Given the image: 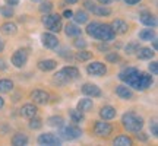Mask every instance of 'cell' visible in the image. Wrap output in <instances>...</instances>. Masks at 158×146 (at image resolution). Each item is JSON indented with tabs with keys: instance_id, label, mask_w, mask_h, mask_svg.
Segmentation results:
<instances>
[{
	"instance_id": "6da1fadb",
	"label": "cell",
	"mask_w": 158,
	"mask_h": 146,
	"mask_svg": "<svg viewBox=\"0 0 158 146\" xmlns=\"http://www.w3.org/2000/svg\"><path fill=\"white\" fill-rule=\"evenodd\" d=\"M118 79L136 91H147L152 85V75L141 72L136 67H127L118 73Z\"/></svg>"
},
{
	"instance_id": "7a4b0ae2",
	"label": "cell",
	"mask_w": 158,
	"mask_h": 146,
	"mask_svg": "<svg viewBox=\"0 0 158 146\" xmlns=\"http://www.w3.org/2000/svg\"><path fill=\"white\" fill-rule=\"evenodd\" d=\"M86 34L92 37V38L95 39H100L101 43H110V41H113L116 38V34H114L113 28H111V25H108V23H101V22H89L86 25Z\"/></svg>"
},
{
	"instance_id": "3957f363",
	"label": "cell",
	"mask_w": 158,
	"mask_h": 146,
	"mask_svg": "<svg viewBox=\"0 0 158 146\" xmlns=\"http://www.w3.org/2000/svg\"><path fill=\"white\" fill-rule=\"evenodd\" d=\"M122 124H123V127L127 132L136 133V132L142 130V127H143V118L133 111L124 112L122 116Z\"/></svg>"
},
{
	"instance_id": "277c9868",
	"label": "cell",
	"mask_w": 158,
	"mask_h": 146,
	"mask_svg": "<svg viewBox=\"0 0 158 146\" xmlns=\"http://www.w3.org/2000/svg\"><path fill=\"white\" fill-rule=\"evenodd\" d=\"M43 25L45 29H48L50 32H60L63 28L62 25V16L59 13H45L43 16Z\"/></svg>"
},
{
	"instance_id": "5b68a950",
	"label": "cell",
	"mask_w": 158,
	"mask_h": 146,
	"mask_svg": "<svg viewBox=\"0 0 158 146\" xmlns=\"http://www.w3.org/2000/svg\"><path fill=\"white\" fill-rule=\"evenodd\" d=\"M82 136V129H79L78 126H64L63 124L60 127V139L62 140H75V139H79Z\"/></svg>"
},
{
	"instance_id": "8992f818",
	"label": "cell",
	"mask_w": 158,
	"mask_h": 146,
	"mask_svg": "<svg viewBox=\"0 0 158 146\" xmlns=\"http://www.w3.org/2000/svg\"><path fill=\"white\" fill-rule=\"evenodd\" d=\"M111 133H113V126L108 121H106V120L95 121V124H94V135L97 137H108Z\"/></svg>"
},
{
	"instance_id": "52a82bcc",
	"label": "cell",
	"mask_w": 158,
	"mask_h": 146,
	"mask_svg": "<svg viewBox=\"0 0 158 146\" xmlns=\"http://www.w3.org/2000/svg\"><path fill=\"white\" fill-rule=\"evenodd\" d=\"M28 57L29 53L27 48H19V50H16L12 54V64L18 69H22L28 62Z\"/></svg>"
},
{
	"instance_id": "ba28073f",
	"label": "cell",
	"mask_w": 158,
	"mask_h": 146,
	"mask_svg": "<svg viewBox=\"0 0 158 146\" xmlns=\"http://www.w3.org/2000/svg\"><path fill=\"white\" fill-rule=\"evenodd\" d=\"M38 145H43V146H59L62 145V139L56 136L54 133H43V135L38 136Z\"/></svg>"
},
{
	"instance_id": "9c48e42d",
	"label": "cell",
	"mask_w": 158,
	"mask_h": 146,
	"mask_svg": "<svg viewBox=\"0 0 158 146\" xmlns=\"http://www.w3.org/2000/svg\"><path fill=\"white\" fill-rule=\"evenodd\" d=\"M86 73L89 76H104L107 73V67L102 62H92L86 66Z\"/></svg>"
},
{
	"instance_id": "30bf717a",
	"label": "cell",
	"mask_w": 158,
	"mask_h": 146,
	"mask_svg": "<svg viewBox=\"0 0 158 146\" xmlns=\"http://www.w3.org/2000/svg\"><path fill=\"white\" fill-rule=\"evenodd\" d=\"M31 99L37 105H44L50 102V94L44 89H34L31 92Z\"/></svg>"
},
{
	"instance_id": "8fae6325",
	"label": "cell",
	"mask_w": 158,
	"mask_h": 146,
	"mask_svg": "<svg viewBox=\"0 0 158 146\" xmlns=\"http://www.w3.org/2000/svg\"><path fill=\"white\" fill-rule=\"evenodd\" d=\"M41 43H43V45H44L45 48L54 50V48H57V45H59V38L54 35V32H44V34L41 35Z\"/></svg>"
},
{
	"instance_id": "7c38bea8",
	"label": "cell",
	"mask_w": 158,
	"mask_h": 146,
	"mask_svg": "<svg viewBox=\"0 0 158 146\" xmlns=\"http://www.w3.org/2000/svg\"><path fill=\"white\" fill-rule=\"evenodd\" d=\"M81 91L85 96H89V98H98V96L102 95V91L95 83H84Z\"/></svg>"
},
{
	"instance_id": "4fadbf2b",
	"label": "cell",
	"mask_w": 158,
	"mask_h": 146,
	"mask_svg": "<svg viewBox=\"0 0 158 146\" xmlns=\"http://www.w3.org/2000/svg\"><path fill=\"white\" fill-rule=\"evenodd\" d=\"M110 25H111V28H113L116 35H124L129 31V25H127V22L123 21V19H114Z\"/></svg>"
},
{
	"instance_id": "5bb4252c",
	"label": "cell",
	"mask_w": 158,
	"mask_h": 146,
	"mask_svg": "<svg viewBox=\"0 0 158 146\" xmlns=\"http://www.w3.org/2000/svg\"><path fill=\"white\" fill-rule=\"evenodd\" d=\"M37 112H38V108H37V105H35V104H31V102H28V104H23L22 107H21V110H19L21 117L28 118V120L31 117L37 116Z\"/></svg>"
},
{
	"instance_id": "9a60e30c",
	"label": "cell",
	"mask_w": 158,
	"mask_h": 146,
	"mask_svg": "<svg viewBox=\"0 0 158 146\" xmlns=\"http://www.w3.org/2000/svg\"><path fill=\"white\" fill-rule=\"evenodd\" d=\"M60 72H62V75L66 78V80L68 82H72V80H76V79L79 78V69L75 67V66H64L63 69H60Z\"/></svg>"
},
{
	"instance_id": "2e32d148",
	"label": "cell",
	"mask_w": 158,
	"mask_h": 146,
	"mask_svg": "<svg viewBox=\"0 0 158 146\" xmlns=\"http://www.w3.org/2000/svg\"><path fill=\"white\" fill-rule=\"evenodd\" d=\"M139 19H141V22L145 26H149V28H155L157 26V18L151 12H147V10L142 12L141 15H139Z\"/></svg>"
},
{
	"instance_id": "e0dca14e",
	"label": "cell",
	"mask_w": 158,
	"mask_h": 146,
	"mask_svg": "<svg viewBox=\"0 0 158 146\" xmlns=\"http://www.w3.org/2000/svg\"><path fill=\"white\" fill-rule=\"evenodd\" d=\"M116 95L118 96V98H122V99H132L133 98V92H132V89H130L127 85H118V86H116Z\"/></svg>"
},
{
	"instance_id": "ac0fdd59",
	"label": "cell",
	"mask_w": 158,
	"mask_h": 146,
	"mask_svg": "<svg viewBox=\"0 0 158 146\" xmlns=\"http://www.w3.org/2000/svg\"><path fill=\"white\" fill-rule=\"evenodd\" d=\"M37 66H38L41 72H51V70H54L57 67V62L53 60V59H45V60H40L37 63Z\"/></svg>"
},
{
	"instance_id": "d6986e66",
	"label": "cell",
	"mask_w": 158,
	"mask_h": 146,
	"mask_svg": "<svg viewBox=\"0 0 158 146\" xmlns=\"http://www.w3.org/2000/svg\"><path fill=\"white\" fill-rule=\"evenodd\" d=\"M116 114H117V111H116V108L111 107V105H104V107H101V110H100V117H101L102 120H106V121L113 120V118L116 117Z\"/></svg>"
},
{
	"instance_id": "ffe728a7",
	"label": "cell",
	"mask_w": 158,
	"mask_h": 146,
	"mask_svg": "<svg viewBox=\"0 0 158 146\" xmlns=\"http://www.w3.org/2000/svg\"><path fill=\"white\" fill-rule=\"evenodd\" d=\"M154 56H155V51L151 50L149 47H139L136 51V57L139 60H151Z\"/></svg>"
},
{
	"instance_id": "44dd1931",
	"label": "cell",
	"mask_w": 158,
	"mask_h": 146,
	"mask_svg": "<svg viewBox=\"0 0 158 146\" xmlns=\"http://www.w3.org/2000/svg\"><path fill=\"white\" fill-rule=\"evenodd\" d=\"M0 31H2V34L3 35L10 37V35H15L18 32V26H16V23H13V22H5L3 25H2Z\"/></svg>"
},
{
	"instance_id": "7402d4cb",
	"label": "cell",
	"mask_w": 158,
	"mask_h": 146,
	"mask_svg": "<svg viewBox=\"0 0 158 146\" xmlns=\"http://www.w3.org/2000/svg\"><path fill=\"white\" fill-rule=\"evenodd\" d=\"M72 19L75 21V23H76V25H84V23H88L89 16H88V13H86L85 10H78V12H73V16H72Z\"/></svg>"
},
{
	"instance_id": "603a6c76",
	"label": "cell",
	"mask_w": 158,
	"mask_h": 146,
	"mask_svg": "<svg viewBox=\"0 0 158 146\" xmlns=\"http://www.w3.org/2000/svg\"><path fill=\"white\" fill-rule=\"evenodd\" d=\"M64 34L68 35V37L75 38V37H79V35L82 34V31H81V28H79L76 23H68L64 26Z\"/></svg>"
},
{
	"instance_id": "cb8c5ba5",
	"label": "cell",
	"mask_w": 158,
	"mask_h": 146,
	"mask_svg": "<svg viewBox=\"0 0 158 146\" xmlns=\"http://www.w3.org/2000/svg\"><path fill=\"white\" fill-rule=\"evenodd\" d=\"M92 107H94V102H92L91 98H82V99L78 102V107L76 108L82 112H88L92 110Z\"/></svg>"
},
{
	"instance_id": "d4e9b609",
	"label": "cell",
	"mask_w": 158,
	"mask_h": 146,
	"mask_svg": "<svg viewBox=\"0 0 158 146\" xmlns=\"http://www.w3.org/2000/svg\"><path fill=\"white\" fill-rule=\"evenodd\" d=\"M28 136L23 135V133H16V135H13V137H12V145L13 146H25L28 145Z\"/></svg>"
},
{
	"instance_id": "484cf974",
	"label": "cell",
	"mask_w": 158,
	"mask_h": 146,
	"mask_svg": "<svg viewBox=\"0 0 158 146\" xmlns=\"http://www.w3.org/2000/svg\"><path fill=\"white\" fill-rule=\"evenodd\" d=\"M113 143L116 146H132L133 145V139L126 135H120V136H117V137H114Z\"/></svg>"
},
{
	"instance_id": "4316f807",
	"label": "cell",
	"mask_w": 158,
	"mask_h": 146,
	"mask_svg": "<svg viewBox=\"0 0 158 146\" xmlns=\"http://www.w3.org/2000/svg\"><path fill=\"white\" fill-rule=\"evenodd\" d=\"M155 38V31H154V28H149V26H147V28H143L142 31H139V39L141 41H151V39Z\"/></svg>"
},
{
	"instance_id": "83f0119b",
	"label": "cell",
	"mask_w": 158,
	"mask_h": 146,
	"mask_svg": "<svg viewBox=\"0 0 158 146\" xmlns=\"http://www.w3.org/2000/svg\"><path fill=\"white\" fill-rule=\"evenodd\" d=\"M69 117H70V120H72V121H73L75 124L84 123V121H85L84 112L79 111L78 108H75V110H70V111H69Z\"/></svg>"
},
{
	"instance_id": "f1b7e54d",
	"label": "cell",
	"mask_w": 158,
	"mask_h": 146,
	"mask_svg": "<svg viewBox=\"0 0 158 146\" xmlns=\"http://www.w3.org/2000/svg\"><path fill=\"white\" fill-rule=\"evenodd\" d=\"M91 59H92V53H91V51H86L85 48L79 50L78 53L75 54V60H76V62H81V63L88 62V60H91Z\"/></svg>"
},
{
	"instance_id": "f546056e",
	"label": "cell",
	"mask_w": 158,
	"mask_h": 146,
	"mask_svg": "<svg viewBox=\"0 0 158 146\" xmlns=\"http://www.w3.org/2000/svg\"><path fill=\"white\" fill-rule=\"evenodd\" d=\"M13 89V82L10 79H0V94H9Z\"/></svg>"
},
{
	"instance_id": "4dcf8cb0",
	"label": "cell",
	"mask_w": 158,
	"mask_h": 146,
	"mask_svg": "<svg viewBox=\"0 0 158 146\" xmlns=\"http://www.w3.org/2000/svg\"><path fill=\"white\" fill-rule=\"evenodd\" d=\"M91 13H94L97 16H110V15H111V9L107 7V6L101 5V6H95L94 10L91 12Z\"/></svg>"
},
{
	"instance_id": "1f68e13d",
	"label": "cell",
	"mask_w": 158,
	"mask_h": 146,
	"mask_svg": "<svg viewBox=\"0 0 158 146\" xmlns=\"http://www.w3.org/2000/svg\"><path fill=\"white\" fill-rule=\"evenodd\" d=\"M47 124L51 126V127L60 129L63 124H64V120H63V117H60V116H51V117H48V120H47Z\"/></svg>"
},
{
	"instance_id": "d6a6232c",
	"label": "cell",
	"mask_w": 158,
	"mask_h": 146,
	"mask_svg": "<svg viewBox=\"0 0 158 146\" xmlns=\"http://www.w3.org/2000/svg\"><path fill=\"white\" fill-rule=\"evenodd\" d=\"M29 129L31 130H40L41 127H43V120L40 117H37V116H34V117L29 118Z\"/></svg>"
},
{
	"instance_id": "836d02e7",
	"label": "cell",
	"mask_w": 158,
	"mask_h": 146,
	"mask_svg": "<svg viewBox=\"0 0 158 146\" xmlns=\"http://www.w3.org/2000/svg\"><path fill=\"white\" fill-rule=\"evenodd\" d=\"M0 15L3 18H6V19H10L13 15H15V12H13V7L12 6H0Z\"/></svg>"
},
{
	"instance_id": "e575fe53",
	"label": "cell",
	"mask_w": 158,
	"mask_h": 146,
	"mask_svg": "<svg viewBox=\"0 0 158 146\" xmlns=\"http://www.w3.org/2000/svg\"><path fill=\"white\" fill-rule=\"evenodd\" d=\"M53 3L51 2H47V0H43L41 2V5H40V7H38V10L43 13V15H45V13H50L51 10H53Z\"/></svg>"
},
{
	"instance_id": "d590c367",
	"label": "cell",
	"mask_w": 158,
	"mask_h": 146,
	"mask_svg": "<svg viewBox=\"0 0 158 146\" xmlns=\"http://www.w3.org/2000/svg\"><path fill=\"white\" fill-rule=\"evenodd\" d=\"M120 60H122V57H120V54H118L117 51H113V53L106 54V62L107 63H113V64H116V63H118Z\"/></svg>"
},
{
	"instance_id": "8d00e7d4",
	"label": "cell",
	"mask_w": 158,
	"mask_h": 146,
	"mask_svg": "<svg viewBox=\"0 0 158 146\" xmlns=\"http://www.w3.org/2000/svg\"><path fill=\"white\" fill-rule=\"evenodd\" d=\"M139 47H141V45H139L138 41H132V43H129V44L124 47V51H126V54H133V53L138 51Z\"/></svg>"
},
{
	"instance_id": "74e56055",
	"label": "cell",
	"mask_w": 158,
	"mask_h": 146,
	"mask_svg": "<svg viewBox=\"0 0 158 146\" xmlns=\"http://www.w3.org/2000/svg\"><path fill=\"white\" fill-rule=\"evenodd\" d=\"M75 41H73V45L75 47H76V48H78V50H82V48H86V41H85L84 38H82V37H81V35H79V37H75Z\"/></svg>"
},
{
	"instance_id": "f35d334b",
	"label": "cell",
	"mask_w": 158,
	"mask_h": 146,
	"mask_svg": "<svg viewBox=\"0 0 158 146\" xmlns=\"http://www.w3.org/2000/svg\"><path fill=\"white\" fill-rule=\"evenodd\" d=\"M149 130H151V133L157 137L158 136V123H157V120H155V118L151 120V123H149Z\"/></svg>"
},
{
	"instance_id": "ab89813d",
	"label": "cell",
	"mask_w": 158,
	"mask_h": 146,
	"mask_svg": "<svg viewBox=\"0 0 158 146\" xmlns=\"http://www.w3.org/2000/svg\"><path fill=\"white\" fill-rule=\"evenodd\" d=\"M148 69H149L151 75H158V63L157 62H151L149 66H148Z\"/></svg>"
},
{
	"instance_id": "60d3db41",
	"label": "cell",
	"mask_w": 158,
	"mask_h": 146,
	"mask_svg": "<svg viewBox=\"0 0 158 146\" xmlns=\"http://www.w3.org/2000/svg\"><path fill=\"white\" fill-rule=\"evenodd\" d=\"M84 6H85V9H86V10H89V12H92L94 10V7H95V3H94V2H92V0H85L84 2Z\"/></svg>"
},
{
	"instance_id": "b9f144b4",
	"label": "cell",
	"mask_w": 158,
	"mask_h": 146,
	"mask_svg": "<svg viewBox=\"0 0 158 146\" xmlns=\"http://www.w3.org/2000/svg\"><path fill=\"white\" fill-rule=\"evenodd\" d=\"M136 137L139 139V140H142V142H147L148 140V136L142 132V130H139V132H136Z\"/></svg>"
},
{
	"instance_id": "7bdbcfd3",
	"label": "cell",
	"mask_w": 158,
	"mask_h": 146,
	"mask_svg": "<svg viewBox=\"0 0 158 146\" xmlns=\"http://www.w3.org/2000/svg\"><path fill=\"white\" fill-rule=\"evenodd\" d=\"M73 16V12L70 10V9H66V10L63 12V18H66V19H72Z\"/></svg>"
},
{
	"instance_id": "ee69618b",
	"label": "cell",
	"mask_w": 158,
	"mask_h": 146,
	"mask_svg": "<svg viewBox=\"0 0 158 146\" xmlns=\"http://www.w3.org/2000/svg\"><path fill=\"white\" fill-rule=\"evenodd\" d=\"M6 5L7 6H12V7H15V6L19 5V0H5Z\"/></svg>"
},
{
	"instance_id": "f6af8a7d",
	"label": "cell",
	"mask_w": 158,
	"mask_h": 146,
	"mask_svg": "<svg viewBox=\"0 0 158 146\" xmlns=\"http://www.w3.org/2000/svg\"><path fill=\"white\" fill-rule=\"evenodd\" d=\"M7 69V63L5 59H0V70H6Z\"/></svg>"
},
{
	"instance_id": "bcb514c9",
	"label": "cell",
	"mask_w": 158,
	"mask_h": 146,
	"mask_svg": "<svg viewBox=\"0 0 158 146\" xmlns=\"http://www.w3.org/2000/svg\"><path fill=\"white\" fill-rule=\"evenodd\" d=\"M98 50L102 51V53H104V51H108V45H107V43H104V44H100V45H98Z\"/></svg>"
},
{
	"instance_id": "7dc6e473",
	"label": "cell",
	"mask_w": 158,
	"mask_h": 146,
	"mask_svg": "<svg viewBox=\"0 0 158 146\" xmlns=\"http://www.w3.org/2000/svg\"><path fill=\"white\" fill-rule=\"evenodd\" d=\"M139 2H141V0H124V3L129 6H135V5H138Z\"/></svg>"
},
{
	"instance_id": "c3c4849f",
	"label": "cell",
	"mask_w": 158,
	"mask_h": 146,
	"mask_svg": "<svg viewBox=\"0 0 158 146\" xmlns=\"http://www.w3.org/2000/svg\"><path fill=\"white\" fill-rule=\"evenodd\" d=\"M100 5H104V6H107V5H110L111 3V0H97Z\"/></svg>"
},
{
	"instance_id": "681fc988",
	"label": "cell",
	"mask_w": 158,
	"mask_h": 146,
	"mask_svg": "<svg viewBox=\"0 0 158 146\" xmlns=\"http://www.w3.org/2000/svg\"><path fill=\"white\" fill-rule=\"evenodd\" d=\"M152 41V50L154 51H157V48H158V44H157V39L154 38V39H151Z\"/></svg>"
},
{
	"instance_id": "f907efd6",
	"label": "cell",
	"mask_w": 158,
	"mask_h": 146,
	"mask_svg": "<svg viewBox=\"0 0 158 146\" xmlns=\"http://www.w3.org/2000/svg\"><path fill=\"white\" fill-rule=\"evenodd\" d=\"M3 50H5V41H3V39H0V53H2Z\"/></svg>"
},
{
	"instance_id": "816d5d0a",
	"label": "cell",
	"mask_w": 158,
	"mask_h": 146,
	"mask_svg": "<svg viewBox=\"0 0 158 146\" xmlns=\"http://www.w3.org/2000/svg\"><path fill=\"white\" fill-rule=\"evenodd\" d=\"M64 2H66V3H69V5H76L79 0H64Z\"/></svg>"
},
{
	"instance_id": "f5cc1de1",
	"label": "cell",
	"mask_w": 158,
	"mask_h": 146,
	"mask_svg": "<svg viewBox=\"0 0 158 146\" xmlns=\"http://www.w3.org/2000/svg\"><path fill=\"white\" fill-rule=\"evenodd\" d=\"M3 107H5V99H3V98L0 96V110H2Z\"/></svg>"
},
{
	"instance_id": "db71d44e",
	"label": "cell",
	"mask_w": 158,
	"mask_h": 146,
	"mask_svg": "<svg viewBox=\"0 0 158 146\" xmlns=\"http://www.w3.org/2000/svg\"><path fill=\"white\" fill-rule=\"evenodd\" d=\"M31 2H43V0H31Z\"/></svg>"
}]
</instances>
